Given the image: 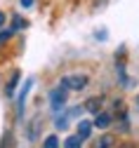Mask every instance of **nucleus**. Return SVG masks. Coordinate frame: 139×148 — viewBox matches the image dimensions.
<instances>
[{
  "instance_id": "13",
  "label": "nucleus",
  "mask_w": 139,
  "mask_h": 148,
  "mask_svg": "<svg viewBox=\"0 0 139 148\" xmlns=\"http://www.w3.org/2000/svg\"><path fill=\"white\" fill-rule=\"evenodd\" d=\"M5 21H7V16H5V12H0V28L5 26Z\"/></svg>"
},
{
  "instance_id": "10",
  "label": "nucleus",
  "mask_w": 139,
  "mask_h": 148,
  "mask_svg": "<svg viewBox=\"0 0 139 148\" xmlns=\"http://www.w3.org/2000/svg\"><path fill=\"white\" fill-rule=\"evenodd\" d=\"M43 148H59V136H54V134H52V136H47Z\"/></svg>"
},
{
  "instance_id": "3",
  "label": "nucleus",
  "mask_w": 139,
  "mask_h": 148,
  "mask_svg": "<svg viewBox=\"0 0 139 148\" xmlns=\"http://www.w3.org/2000/svg\"><path fill=\"white\" fill-rule=\"evenodd\" d=\"M111 122H113V113H102V110H99L92 125L99 127V129H106V127H111Z\"/></svg>"
},
{
  "instance_id": "9",
  "label": "nucleus",
  "mask_w": 139,
  "mask_h": 148,
  "mask_svg": "<svg viewBox=\"0 0 139 148\" xmlns=\"http://www.w3.org/2000/svg\"><path fill=\"white\" fill-rule=\"evenodd\" d=\"M17 82H19V71H14V75H12V80L7 82V87H5V92H7V97H12L14 94V89H17Z\"/></svg>"
},
{
  "instance_id": "12",
  "label": "nucleus",
  "mask_w": 139,
  "mask_h": 148,
  "mask_svg": "<svg viewBox=\"0 0 139 148\" xmlns=\"http://www.w3.org/2000/svg\"><path fill=\"white\" fill-rule=\"evenodd\" d=\"M19 5L28 10V7H33V5H35V0H19Z\"/></svg>"
},
{
  "instance_id": "5",
  "label": "nucleus",
  "mask_w": 139,
  "mask_h": 148,
  "mask_svg": "<svg viewBox=\"0 0 139 148\" xmlns=\"http://www.w3.org/2000/svg\"><path fill=\"white\" fill-rule=\"evenodd\" d=\"M102 106H104V97H92V99H87V103H85V110H90V113H99L102 110Z\"/></svg>"
},
{
  "instance_id": "8",
  "label": "nucleus",
  "mask_w": 139,
  "mask_h": 148,
  "mask_svg": "<svg viewBox=\"0 0 139 148\" xmlns=\"http://www.w3.org/2000/svg\"><path fill=\"white\" fill-rule=\"evenodd\" d=\"M26 26H28V21L24 19V16H17V14L12 16V31H21V28H26Z\"/></svg>"
},
{
  "instance_id": "2",
  "label": "nucleus",
  "mask_w": 139,
  "mask_h": 148,
  "mask_svg": "<svg viewBox=\"0 0 139 148\" xmlns=\"http://www.w3.org/2000/svg\"><path fill=\"white\" fill-rule=\"evenodd\" d=\"M64 103H66V87L59 85L57 89L50 92V106H52V110H59Z\"/></svg>"
},
{
  "instance_id": "11",
  "label": "nucleus",
  "mask_w": 139,
  "mask_h": 148,
  "mask_svg": "<svg viewBox=\"0 0 139 148\" xmlns=\"http://www.w3.org/2000/svg\"><path fill=\"white\" fill-rule=\"evenodd\" d=\"M111 146H113V136H104L102 141L97 143V148H111Z\"/></svg>"
},
{
  "instance_id": "4",
  "label": "nucleus",
  "mask_w": 139,
  "mask_h": 148,
  "mask_svg": "<svg viewBox=\"0 0 139 148\" xmlns=\"http://www.w3.org/2000/svg\"><path fill=\"white\" fill-rule=\"evenodd\" d=\"M92 127H94V125H92L90 120H83V122H78V132H75V134L80 136L83 141H87V139L92 136Z\"/></svg>"
},
{
  "instance_id": "14",
  "label": "nucleus",
  "mask_w": 139,
  "mask_h": 148,
  "mask_svg": "<svg viewBox=\"0 0 139 148\" xmlns=\"http://www.w3.org/2000/svg\"><path fill=\"white\" fill-rule=\"evenodd\" d=\"M137 103H139V99H137Z\"/></svg>"
},
{
  "instance_id": "1",
  "label": "nucleus",
  "mask_w": 139,
  "mask_h": 148,
  "mask_svg": "<svg viewBox=\"0 0 139 148\" xmlns=\"http://www.w3.org/2000/svg\"><path fill=\"white\" fill-rule=\"evenodd\" d=\"M87 82H90V78L85 75V73H73V75H64V78H62V85H64L66 89H73V92L85 89Z\"/></svg>"
},
{
  "instance_id": "6",
  "label": "nucleus",
  "mask_w": 139,
  "mask_h": 148,
  "mask_svg": "<svg viewBox=\"0 0 139 148\" xmlns=\"http://www.w3.org/2000/svg\"><path fill=\"white\" fill-rule=\"evenodd\" d=\"M31 85H33V80H26V85H24V89H21V94H19V99H17V110H19V115L24 113V101H26V94H28Z\"/></svg>"
},
{
  "instance_id": "7",
  "label": "nucleus",
  "mask_w": 139,
  "mask_h": 148,
  "mask_svg": "<svg viewBox=\"0 0 139 148\" xmlns=\"http://www.w3.org/2000/svg\"><path fill=\"white\" fill-rule=\"evenodd\" d=\"M64 148H83V139L78 136V134H73V136H68V139H66Z\"/></svg>"
}]
</instances>
